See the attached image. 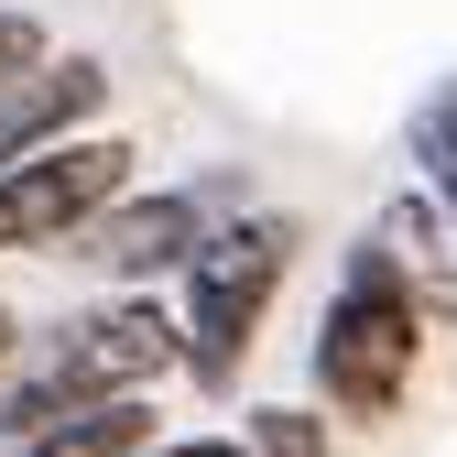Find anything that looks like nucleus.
<instances>
[{
  "label": "nucleus",
  "mask_w": 457,
  "mask_h": 457,
  "mask_svg": "<svg viewBox=\"0 0 457 457\" xmlns=\"http://www.w3.org/2000/svg\"><path fill=\"white\" fill-rule=\"evenodd\" d=\"M425 337H436L425 295L403 283V262L360 228V240L337 251V295H327L316 349H305L316 414H327V425H392L403 392H414V370H425Z\"/></svg>",
  "instance_id": "f257e3e1"
},
{
  "label": "nucleus",
  "mask_w": 457,
  "mask_h": 457,
  "mask_svg": "<svg viewBox=\"0 0 457 457\" xmlns=\"http://www.w3.org/2000/svg\"><path fill=\"white\" fill-rule=\"evenodd\" d=\"M295 251H305V218L295 207H240V218H218L207 251L175 272V327H186V381L196 392H240Z\"/></svg>",
  "instance_id": "f03ea898"
},
{
  "label": "nucleus",
  "mask_w": 457,
  "mask_h": 457,
  "mask_svg": "<svg viewBox=\"0 0 457 457\" xmlns=\"http://www.w3.org/2000/svg\"><path fill=\"white\" fill-rule=\"evenodd\" d=\"M131 196V142L120 131H77L33 163L0 175V251H44V240H77L87 218H109Z\"/></svg>",
  "instance_id": "7ed1b4c3"
},
{
  "label": "nucleus",
  "mask_w": 457,
  "mask_h": 457,
  "mask_svg": "<svg viewBox=\"0 0 457 457\" xmlns=\"http://www.w3.org/2000/svg\"><path fill=\"white\" fill-rule=\"evenodd\" d=\"M44 370H66L87 403H142V392L163 370H186V327L175 305H153V295H120V305H87L44 337Z\"/></svg>",
  "instance_id": "20e7f679"
},
{
  "label": "nucleus",
  "mask_w": 457,
  "mask_h": 457,
  "mask_svg": "<svg viewBox=\"0 0 457 457\" xmlns=\"http://www.w3.org/2000/svg\"><path fill=\"white\" fill-rule=\"evenodd\" d=\"M228 196H240L228 175H207V186H131L109 218L77 228V262H98L109 283H163V272H186L207 251V228H218Z\"/></svg>",
  "instance_id": "39448f33"
},
{
  "label": "nucleus",
  "mask_w": 457,
  "mask_h": 457,
  "mask_svg": "<svg viewBox=\"0 0 457 457\" xmlns=\"http://www.w3.org/2000/svg\"><path fill=\"white\" fill-rule=\"evenodd\" d=\"M98 109H109V66L98 54H54V66H33L22 87H0V175L33 163V153H54V142H77Z\"/></svg>",
  "instance_id": "423d86ee"
},
{
  "label": "nucleus",
  "mask_w": 457,
  "mask_h": 457,
  "mask_svg": "<svg viewBox=\"0 0 457 457\" xmlns=\"http://www.w3.org/2000/svg\"><path fill=\"white\" fill-rule=\"evenodd\" d=\"M370 240L403 262V283L425 295V316H436V327H457V251H446V218H436V196H392Z\"/></svg>",
  "instance_id": "0eeeda50"
},
{
  "label": "nucleus",
  "mask_w": 457,
  "mask_h": 457,
  "mask_svg": "<svg viewBox=\"0 0 457 457\" xmlns=\"http://www.w3.org/2000/svg\"><path fill=\"white\" fill-rule=\"evenodd\" d=\"M153 446H163L153 403H98V414L54 425V436H44V446H22V457H153Z\"/></svg>",
  "instance_id": "6e6552de"
},
{
  "label": "nucleus",
  "mask_w": 457,
  "mask_h": 457,
  "mask_svg": "<svg viewBox=\"0 0 457 457\" xmlns=\"http://www.w3.org/2000/svg\"><path fill=\"white\" fill-rule=\"evenodd\" d=\"M403 153L425 163V196H436V207L457 218V77H446V87H436V98L414 109V120H403Z\"/></svg>",
  "instance_id": "1a4fd4ad"
},
{
  "label": "nucleus",
  "mask_w": 457,
  "mask_h": 457,
  "mask_svg": "<svg viewBox=\"0 0 457 457\" xmlns=\"http://www.w3.org/2000/svg\"><path fill=\"white\" fill-rule=\"evenodd\" d=\"M240 446L251 457H337V425L316 403H251L240 414Z\"/></svg>",
  "instance_id": "9d476101"
},
{
  "label": "nucleus",
  "mask_w": 457,
  "mask_h": 457,
  "mask_svg": "<svg viewBox=\"0 0 457 457\" xmlns=\"http://www.w3.org/2000/svg\"><path fill=\"white\" fill-rule=\"evenodd\" d=\"M33 66H54V44H44V22H33V12H0V87H22Z\"/></svg>",
  "instance_id": "9b49d317"
},
{
  "label": "nucleus",
  "mask_w": 457,
  "mask_h": 457,
  "mask_svg": "<svg viewBox=\"0 0 457 457\" xmlns=\"http://www.w3.org/2000/svg\"><path fill=\"white\" fill-rule=\"evenodd\" d=\"M153 457H251V446H240V436H163Z\"/></svg>",
  "instance_id": "f8f14e48"
}]
</instances>
